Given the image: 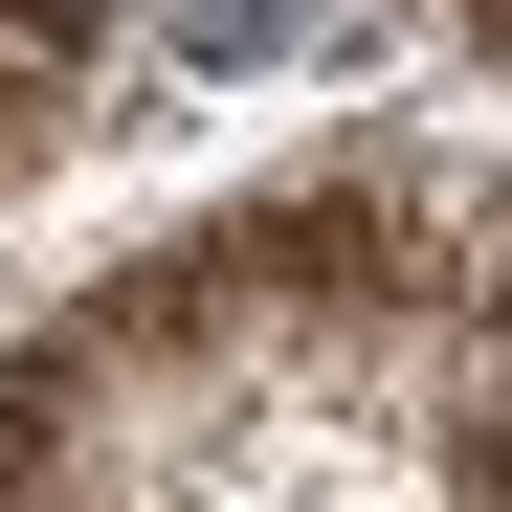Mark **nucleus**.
Wrapping results in <instances>:
<instances>
[{
	"mask_svg": "<svg viewBox=\"0 0 512 512\" xmlns=\"http://www.w3.org/2000/svg\"><path fill=\"white\" fill-rule=\"evenodd\" d=\"M90 23H112V0H0V45H23V67H67Z\"/></svg>",
	"mask_w": 512,
	"mask_h": 512,
	"instance_id": "f257e3e1",
	"label": "nucleus"
}]
</instances>
